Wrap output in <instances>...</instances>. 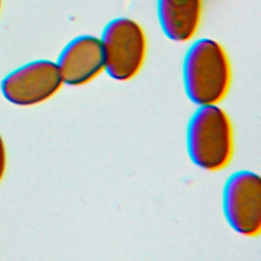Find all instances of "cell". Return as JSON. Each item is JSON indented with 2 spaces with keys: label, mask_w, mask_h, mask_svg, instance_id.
Segmentation results:
<instances>
[{
  "label": "cell",
  "mask_w": 261,
  "mask_h": 261,
  "mask_svg": "<svg viewBox=\"0 0 261 261\" xmlns=\"http://www.w3.org/2000/svg\"><path fill=\"white\" fill-rule=\"evenodd\" d=\"M62 82L69 86H83L104 70L100 39L81 36L70 41L61 51L56 62Z\"/></svg>",
  "instance_id": "8992f818"
},
{
  "label": "cell",
  "mask_w": 261,
  "mask_h": 261,
  "mask_svg": "<svg viewBox=\"0 0 261 261\" xmlns=\"http://www.w3.org/2000/svg\"><path fill=\"white\" fill-rule=\"evenodd\" d=\"M6 167V151L3 139L0 135V180L2 179Z\"/></svg>",
  "instance_id": "ba28073f"
},
{
  "label": "cell",
  "mask_w": 261,
  "mask_h": 261,
  "mask_svg": "<svg viewBox=\"0 0 261 261\" xmlns=\"http://www.w3.org/2000/svg\"><path fill=\"white\" fill-rule=\"evenodd\" d=\"M188 98L202 105H216L227 95L231 66L224 48L213 39H200L188 50L182 66Z\"/></svg>",
  "instance_id": "6da1fadb"
},
{
  "label": "cell",
  "mask_w": 261,
  "mask_h": 261,
  "mask_svg": "<svg viewBox=\"0 0 261 261\" xmlns=\"http://www.w3.org/2000/svg\"><path fill=\"white\" fill-rule=\"evenodd\" d=\"M1 4H2V0H0V9H1Z\"/></svg>",
  "instance_id": "9c48e42d"
},
{
  "label": "cell",
  "mask_w": 261,
  "mask_h": 261,
  "mask_svg": "<svg viewBox=\"0 0 261 261\" xmlns=\"http://www.w3.org/2000/svg\"><path fill=\"white\" fill-rule=\"evenodd\" d=\"M158 18L164 35L174 42H187L197 33L202 0H158Z\"/></svg>",
  "instance_id": "52a82bcc"
},
{
  "label": "cell",
  "mask_w": 261,
  "mask_h": 261,
  "mask_svg": "<svg viewBox=\"0 0 261 261\" xmlns=\"http://www.w3.org/2000/svg\"><path fill=\"white\" fill-rule=\"evenodd\" d=\"M62 84L57 64L42 59L27 63L8 73L1 82V92L12 104L33 106L54 96Z\"/></svg>",
  "instance_id": "5b68a950"
},
{
  "label": "cell",
  "mask_w": 261,
  "mask_h": 261,
  "mask_svg": "<svg viewBox=\"0 0 261 261\" xmlns=\"http://www.w3.org/2000/svg\"><path fill=\"white\" fill-rule=\"evenodd\" d=\"M222 207L233 230L245 237H258L261 231L260 176L247 170L231 174L224 185Z\"/></svg>",
  "instance_id": "277c9868"
},
{
  "label": "cell",
  "mask_w": 261,
  "mask_h": 261,
  "mask_svg": "<svg viewBox=\"0 0 261 261\" xmlns=\"http://www.w3.org/2000/svg\"><path fill=\"white\" fill-rule=\"evenodd\" d=\"M233 148V129L227 113L216 105L200 106L187 128V150L193 163L208 171L221 170L229 164Z\"/></svg>",
  "instance_id": "7a4b0ae2"
},
{
  "label": "cell",
  "mask_w": 261,
  "mask_h": 261,
  "mask_svg": "<svg viewBox=\"0 0 261 261\" xmlns=\"http://www.w3.org/2000/svg\"><path fill=\"white\" fill-rule=\"evenodd\" d=\"M104 69L116 81L125 82L141 70L147 54V38L134 19L118 17L104 29L100 39Z\"/></svg>",
  "instance_id": "3957f363"
}]
</instances>
